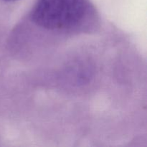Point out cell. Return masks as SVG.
Here are the masks:
<instances>
[{
	"label": "cell",
	"instance_id": "cell-1",
	"mask_svg": "<svg viewBox=\"0 0 147 147\" xmlns=\"http://www.w3.org/2000/svg\"><path fill=\"white\" fill-rule=\"evenodd\" d=\"M89 9L88 0H37L31 19L46 30H70L82 22Z\"/></svg>",
	"mask_w": 147,
	"mask_h": 147
},
{
	"label": "cell",
	"instance_id": "cell-2",
	"mask_svg": "<svg viewBox=\"0 0 147 147\" xmlns=\"http://www.w3.org/2000/svg\"><path fill=\"white\" fill-rule=\"evenodd\" d=\"M4 1H7V2H13V1H18V0H2Z\"/></svg>",
	"mask_w": 147,
	"mask_h": 147
}]
</instances>
